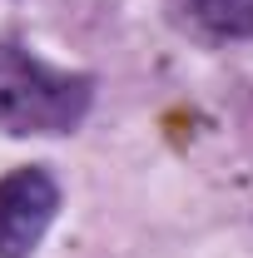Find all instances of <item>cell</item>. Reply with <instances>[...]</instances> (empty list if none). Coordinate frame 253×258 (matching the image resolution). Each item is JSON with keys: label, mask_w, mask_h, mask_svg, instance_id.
Returning a JSON list of instances; mask_svg holds the SVG:
<instances>
[{"label": "cell", "mask_w": 253, "mask_h": 258, "mask_svg": "<svg viewBox=\"0 0 253 258\" xmlns=\"http://www.w3.org/2000/svg\"><path fill=\"white\" fill-rule=\"evenodd\" d=\"M95 104V80L0 40V129L5 134H70Z\"/></svg>", "instance_id": "cell-1"}, {"label": "cell", "mask_w": 253, "mask_h": 258, "mask_svg": "<svg viewBox=\"0 0 253 258\" xmlns=\"http://www.w3.org/2000/svg\"><path fill=\"white\" fill-rule=\"evenodd\" d=\"M60 214V184L40 169H10L0 179V258H30Z\"/></svg>", "instance_id": "cell-2"}, {"label": "cell", "mask_w": 253, "mask_h": 258, "mask_svg": "<svg viewBox=\"0 0 253 258\" xmlns=\"http://www.w3.org/2000/svg\"><path fill=\"white\" fill-rule=\"evenodd\" d=\"M194 25L219 40H248L253 35V0H184Z\"/></svg>", "instance_id": "cell-3"}]
</instances>
